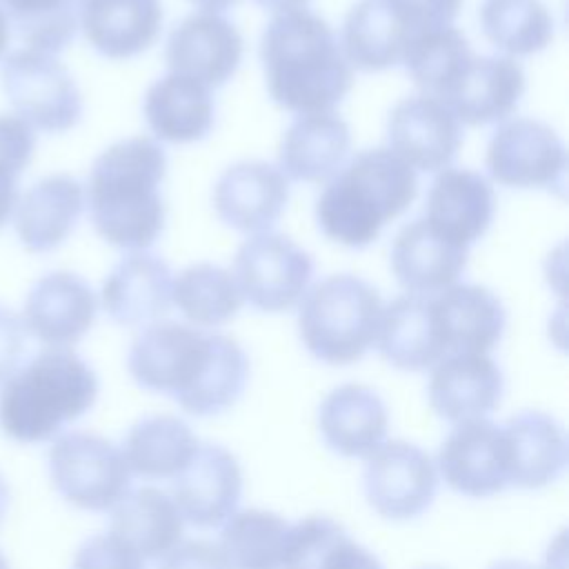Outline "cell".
<instances>
[{
    "label": "cell",
    "instance_id": "cell-1",
    "mask_svg": "<svg viewBox=\"0 0 569 569\" xmlns=\"http://www.w3.org/2000/svg\"><path fill=\"white\" fill-rule=\"evenodd\" d=\"M127 367L138 387L198 418L233 407L249 378V358L233 338L171 320L149 322L133 338Z\"/></svg>",
    "mask_w": 569,
    "mask_h": 569
},
{
    "label": "cell",
    "instance_id": "cell-2",
    "mask_svg": "<svg viewBox=\"0 0 569 569\" xmlns=\"http://www.w3.org/2000/svg\"><path fill=\"white\" fill-rule=\"evenodd\" d=\"M260 58L271 100L298 116L333 111L353 84L336 31L309 9L276 13L264 27Z\"/></svg>",
    "mask_w": 569,
    "mask_h": 569
},
{
    "label": "cell",
    "instance_id": "cell-3",
    "mask_svg": "<svg viewBox=\"0 0 569 569\" xmlns=\"http://www.w3.org/2000/svg\"><path fill=\"white\" fill-rule=\"evenodd\" d=\"M164 149L147 136L107 147L91 164L84 204L98 236L127 251L149 249L164 229Z\"/></svg>",
    "mask_w": 569,
    "mask_h": 569
},
{
    "label": "cell",
    "instance_id": "cell-4",
    "mask_svg": "<svg viewBox=\"0 0 569 569\" xmlns=\"http://www.w3.org/2000/svg\"><path fill=\"white\" fill-rule=\"evenodd\" d=\"M418 193L416 171L389 147L362 149L338 169L316 200L320 231L345 247L371 244Z\"/></svg>",
    "mask_w": 569,
    "mask_h": 569
},
{
    "label": "cell",
    "instance_id": "cell-5",
    "mask_svg": "<svg viewBox=\"0 0 569 569\" xmlns=\"http://www.w3.org/2000/svg\"><path fill=\"white\" fill-rule=\"evenodd\" d=\"M96 398V371L76 351L47 347L0 385V429L22 445L47 442Z\"/></svg>",
    "mask_w": 569,
    "mask_h": 569
},
{
    "label": "cell",
    "instance_id": "cell-6",
    "mask_svg": "<svg viewBox=\"0 0 569 569\" xmlns=\"http://www.w3.org/2000/svg\"><path fill=\"white\" fill-rule=\"evenodd\" d=\"M382 298L351 273H333L309 287L298 302V331L307 351L327 365L358 362L376 342Z\"/></svg>",
    "mask_w": 569,
    "mask_h": 569
},
{
    "label": "cell",
    "instance_id": "cell-7",
    "mask_svg": "<svg viewBox=\"0 0 569 569\" xmlns=\"http://www.w3.org/2000/svg\"><path fill=\"white\" fill-rule=\"evenodd\" d=\"M0 84L16 116L31 129L62 133L80 122V89L56 56L27 47L11 51L2 60Z\"/></svg>",
    "mask_w": 569,
    "mask_h": 569
},
{
    "label": "cell",
    "instance_id": "cell-8",
    "mask_svg": "<svg viewBox=\"0 0 569 569\" xmlns=\"http://www.w3.org/2000/svg\"><path fill=\"white\" fill-rule=\"evenodd\" d=\"M47 467L56 491L84 511H109L131 485L122 451L84 431L58 436L49 449Z\"/></svg>",
    "mask_w": 569,
    "mask_h": 569
},
{
    "label": "cell",
    "instance_id": "cell-9",
    "mask_svg": "<svg viewBox=\"0 0 569 569\" xmlns=\"http://www.w3.org/2000/svg\"><path fill=\"white\" fill-rule=\"evenodd\" d=\"M231 273L242 300L260 311L280 313L302 300L313 276V260L291 238L264 231L240 244Z\"/></svg>",
    "mask_w": 569,
    "mask_h": 569
},
{
    "label": "cell",
    "instance_id": "cell-10",
    "mask_svg": "<svg viewBox=\"0 0 569 569\" xmlns=\"http://www.w3.org/2000/svg\"><path fill=\"white\" fill-rule=\"evenodd\" d=\"M485 162L489 176L502 187L545 189L565 196V142L540 120H505L487 144Z\"/></svg>",
    "mask_w": 569,
    "mask_h": 569
},
{
    "label": "cell",
    "instance_id": "cell-11",
    "mask_svg": "<svg viewBox=\"0 0 569 569\" xmlns=\"http://www.w3.org/2000/svg\"><path fill=\"white\" fill-rule=\"evenodd\" d=\"M436 489L438 478L431 458L411 442H382L367 458L365 496L382 518H418L431 507Z\"/></svg>",
    "mask_w": 569,
    "mask_h": 569
},
{
    "label": "cell",
    "instance_id": "cell-12",
    "mask_svg": "<svg viewBox=\"0 0 569 569\" xmlns=\"http://www.w3.org/2000/svg\"><path fill=\"white\" fill-rule=\"evenodd\" d=\"M164 60L169 73L191 78L207 89H218L240 67L242 36L222 13L196 11L169 33Z\"/></svg>",
    "mask_w": 569,
    "mask_h": 569
},
{
    "label": "cell",
    "instance_id": "cell-13",
    "mask_svg": "<svg viewBox=\"0 0 569 569\" xmlns=\"http://www.w3.org/2000/svg\"><path fill=\"white\" fill-rule=\"evenodd\" d=\"M438 471L458 493L487 498L509 487V462L502 427L480 418L460 422L438 449Z\"/></svg>",
    "mask_w": 569,
    "mask_h": 569
},
{
    "label": "cell",
    "instance_id": "cell-14",
    "mask_svg": "<svg viewBox=\"0 0 569 569\" xmlns=\"http://www.w3.org/2000/svg\"><path fill=\"white\" fill-rule=\"evenodd\" d=\"M98 311L89 282L71 271H51L36 280L24 298L22 327L51 349H69L84 338Z\"/></svg>",
    "mask_w": 569,
    "mask_h": 569
},
{
    "label": "cell",
    "instance_id": "cell-15",
    "mask_svg": "<svg viewBox=\"0 0 569 569\" xmlns=\"http://www.w3.org/2000/svg\"><path fill=\"white\" fill-rule=\"evenodd\" d=\"M240 496L242 471L236 456L211 442L198 445L171 489L178 511L198 529L224 525L236 513Z\"/></svg>",
    "mask_w": 569,
    "mask_h": 569
},
{
    "label": "cell",
    "instance_id": "cell-16",
    "mask_svg": "<svg viewBox=\"0 0 569 569\" xmlns=\"http://www.w3.org/2000/svg\"><path fill=\"white\" fill-rule=\"evenodd\" d=\"M389 149L413 171L438 173L451 164L462 142L456 116L436 98H402L387 120Z\"/></svg>",
    "mask_w": 569,
    "mask_h": 569
},
{
    "label": "cell",
    "instance_id": "cell-17",
    "mask_svg": "<svg viewBox=\"0 0 569 569\" xmlns=\"http://www.w3.org/2000/svg\"><path fill=\"white\" fill-rule=\"evenodd\" d=\"M289 200L287 176L262 160L236 162L222 171L213 187L218 218L242 233H264L282 216Z\"/></svg>",
    "mask_w": 569,
    "mask_h": 569
},
{
    "label": "cell",
    "instance_id": "cell-18",
    "mask_svg": "<svg viewBox=\"0 0 569 569\" xmlns=\"http://www.w3.org/2000/svg\"><path fill=\"white\" fill-rule=\"evenodd\" d=\"M493 211V187L482 173L447 167L438 171L429 187L422 220L442 240L469 251L487 233Z\"/></svg>",
    "mask_w": 569,
    "mask_h": 569
},
{
    "label": "cell",
    "instance_id": "cell-19",
    "mask_svg": "<svg viewBox=\"0 0 569 569\" xmlns=\"http://www.w3.org/2000/svg\"><path fill=\"white\" fill-rule=\"evenodd\" d=\"M505 378L489 353H447L431 367L429 405L447 422L487 418L502 398Z\"/></svg>",
    "mask_w": 569,
    "mask_h": 569
},
{
    "label": "cell",
    "instance_id": "cell-20",
    "mask_svg": "<svg viewBox=\"0 0 569 569\" xmlns=\"http://www.w3.org/2000/svg\"><path fill=\"white\" fill-rule=\"evenodd\" d=\"M420 36L396 0H358L345 16L340 47L360 71H385L402 64L411 40Z\"/></svg>",
    "mask_w": 569,
    "mask_h": 569
},
{
    "label": "cell",
    "instance_id": "cell-21",
    "mask_svg": "<svg viewBox=\"0 0 569 569\" xmlns=\"http://www.w3.org/2000/svg\"><path fill=\"white\" fill-rule=\"evenodd\" d=\"M171 287L173 276L162 258L131 251L104 278L102 309L118 325H149L169 311Z\"/></svg>",
    "mask_w": 569,
    "mask_h": 569
},
{
    "label": "cell",
    "instance_id": "cell-22",
    "mask_svg": "<svg viewBox=\"0 0 569 569\" xmlns=\"http://www.w3.org/2000/svg\"><path fill=\"white\" fill-rule=\"evenodd\" d=\"M82 211V184L69 173H51L18 198L13 227L27 251L44 253L60 247L71 236Z\"/></svg>",
    "mask_w": 569,
    "mask_h": 569
},
{
    "label": "cell",
    "instance_id": "cell-23",
    "mask_svg": "<svg viewBox=\"0 0 569 569\" xmlns=\"http://www.w3.org/2000/svg\"><path fill=\"white\" fill-rule=\"evenodd\" d=\"M373 345L400 371H425L445 358L447 349L431 296L405 293L382 307Z\"/></svg>",
    "mask_w": 569,
    "mask_h": 569
},
{
    "label": "cell",
    "instance_id": "cell-24",
    "mask_svg": "<svg viewBox=\"0 0 569 569\" xmlns=\"http://www.w3.org/2000/svg\"><path fill=\"white\" fill-rule=\"evenodd\" d=\"M527 78L509 56H476L456 89L442 102L460 124L505 122L518 107Z\"/></svg>",
    "mask_w": 569,
    "mask_h": 569
},
{
    "label": "cell",
    "instance_id": "cell-25",
    "mask_svg": "<svg viewBox=\"0 0 569 569\" xmlns=\"http://www.w3.org/2000/svg\"><path fill=\"white\" fill-rule=\"evenodd\" d=\"M76 7L89 44L111 60L147 51L162 29L160 0H76Z\"/></svg>",
    "mask_w": 569,
    "mask_h": 569
},
{
    "label": "cell",
    "instance_id": "cell-26",
    "mask_svg": "<svg viewBox=\"0 0 569 569\" xmlns=\"http://www.w3.org/2000/svg\"><path fill=\"white\" fill-rule=\"evenodd\" d=\"M389 413L382 398L365 385H342L325 396L318 429L325 445L345 458H369L387 436Z\"/></svg>",
    "mask_w": 569,
    "mask_h": 569
},
{
    "label": "cell",
    "instance_id": "cell-27",
    "mask_svg": "<svg viewBox=\"0 0 569 569\" xmlns=\"http://www.w3.org/2000/svg\"><path fill=\"white\" fill-rule=\"evenodd\" d=\"M431 300L447 353H489L502 338L507 313L491 289L456 282Z\"/></svg>",
    "mask_w": 569,
    "mask_h": 569
},
{
    "label": "cell",
    "instance_id": "cell-28",
    "mask_svg": "<svg viewBox=\"0 0 569 569\" xmlns=\"http://www.w3.org/2000/svg\"><path fill=\"white\" fill-rule=\"evenodd\" d=\"M467 249L442 240L422 218L405 224L391 244V271L407 293L433 296L458 282Z\"/></svg>",
    "mask_w": 569,
    "mask_h": 569
},
{
    "label": "cell",
    "instance_id": "cell-29",
    "mask_svg": "<svg viewBox=\"0 0 569 569\" xmlns=\"http://www.w3.org/2000/svg\"><path fill=\"white\" fill-rule=\"evenodd\" d=\"M509 487L540 489L560 478L567 465V436L556 418L529 409L502 425Z\"/></svg>",
    "mask_w": 569,
    "mask_h": 569
},
{
    "label": "cell",
    "instance_id": "cell-30",
    "mask_svg": "<svg viewBox=\"0 0 569 569\" xmlns=\"http://www.w3.org/2000/svg\"><path fill=\"white\" fill-rule=\"evenodd\" d=\"M349 144V124L333 111L298 116L280 140L278 169L287 180L325 182L340 169Z\"/></svg>",
    "mask_w": 569,
    "mask_h": 569
},
{
    "label": "cell",
    "instance_id": "cell-31",
    "mask_svg": "<svg viewBox=\"0 0 569 569\" xmlns=\"http://www.w3.org/2000/svg\"><path fill=\"white\" fill-rule=\"evenodd\" d=\"M109 511V533L131 547L144 562L164 558L182 538V513L173 498L156 487L129 489Z\"/></svg>",
    "mask_w": 569,
    "mask_h": 569
},
{
    "label": "cell",
    "instance_id": "cell-32",
    "mask_svg": "<svg viewBox=\"0 0 569 569\" xmlns=\"http://www.w3.org/2000/svg\"><path fill=\"white\" fill-rule=\"evenodd\" d=\"M142 111L151 133L171 144L207 138L216 118L211 89L178 73H167L147 89Z\"/></svg>",
    "mask_w": 569,
    "mask_h": 569
},
{
    "label": "cell",
    "instance_id": "cell-33",
    "mask_svg": "<svg viewBox=\"0 0 569 569\" xmlns=\"http://www.w3.org/2000/svg\"><path fill=\"white\" fill-rule=\"evenodd\" d=\"M198 449L189 425L176 416H147L124 436L122 456L133 476L173 480Z\"/></svg>",
    "mask_w": 569,
    "mask_h": 569
},
{
    "label": "cell",
    "instance_id": "cell-34",
    "mask_svg": "<svg viewBox=\"0 0 569 569\" xmlns=\"http://www.w3.org/2000/svg\"><path fill=\"white\" fill-rule=\"evenodd\" d=\"M282 569H382V565L338 522L327 516H309L289 525Z\"/></svg>",
    "mask_w": 569,
    "mask_h": 569
},
{
    "label": "cell",
    "instance_id": "cell-35",
    "mask_svg": "<svg viewBox=\"0 0 569 569\" xmlns=\"http://www.w3.org/2000/svg\"><path fill=\"white\" fill-rule=\"evenodd\" d=\"M473 58L469 40L451 24L416 36L405 51L402 64L422 96L445 102Z\"/></svg>",
    "mask_w": 569,
    "mask_h": 569
},
{
    "label": "cell",
    "instance_id": "cell-36",
    "mask_svg": "<svg viewBox=\"0 0 569 569\" xmlns=\"http://www.w3.org/2000/svg\"><path fill=\"white\" fill-rule=\"evenodd\" d=\"M242 302L233 273L220 264L196 262L173 278L171 305L198 329L227 325Z\"/></svg>",
    "mask_w": 569,
    "mask_h": 569
},
{
    "label": "cell",
    "instance_id": "cell-37",
    "mask_svg": "<svg viewBox=\"0 0 569 569\" xmlns=\"http://www.w3.org/2000/svg\"><path fill=\"white\" fill-rule=\"evenodd\" d=\"M485 38L513 56H531L553 40V18L540 0H485L478 13Z\"/></svg>",
    "mask_w": 569,
    "mask_h": 569
},
{
    "label": "cell",
    "instance_id": "cell-38",
    "mask_svg": "<svg viewBox=\"0 0 569 569\" xmlns=\"http://www.w3.org/2000/svg\"><path fill=\"white\" fill-rule=\"evenodd\" d=\"M287 531L278 513L244 509L224 522L218 547L229 569H282Z\"/></svg>",
    "mask_w": 569,
    "mask_h": 569
},
{
    "label": "cell",
    "instance_id": "cell-39",
    "mask_svg": "<svg viewBox=\"0 0 569 569\" xmlns=\"http://www.w3.org/2000/svg\"><path fill=\"white\" fill-rule=\"evenodd\" d=\"M4 9L9 29L27 49L49 56L67 49L80 27L73 0H4Z\"/></svg>",
    "mask_w": 569,
    "mask_h": 569
},
{
    "label": "cell",
    "instance_id": "cell-40",
    "mask_svg": "<svg viewBox=\"0 0 569 569\" xmlns=\"http://www.w3.org/2000/svg\"><path fill=\"white\" fill-rule=\"evenodd\" d=\"M36 149L33 129L18 116L0 113V227L9 222L18 202V178Z\"/></svg>",
    "mask_w": 569,
    "mask_h": 569
},
{
    "label": "cell",
    "instance_id": "cell-41",
    "mask_svg": "<svg viewBox=\"0 0 569 569\" xmlns=\"http://www.w3.org/2000/svg\"><path fill=\"white\" fill-rule=\"evenodd\" d=\"M73 569H144V560L113 533H98L78 547Z\"/></svg>",
    "mask_w": 569,
    "mask_h": 569
},
{
    "label": "cell",
    "instance_id": "cell-42",
    "mask_svg": "<svg viewBox=\"0 0 569 569\" xmlns=\"http://www.w3.org/2000/svg\"><path fill=\"white\" fill-rule=\"evenodd\" d=\"M27 331L20 316L0 305V385L22 365Z\"/></svg>",
    "mask_w": 569,
    "mask_h": 569
},
{
    "label": "cell",
    "instance_id": "cell-43",
    "mask_svg": "<svg viewBox=\"0 0 569 569\" xmlns=\"http://www.w3.org/2000/svg\"><path fill=\"white\" fill-rule=\"evenodd\" d=\"M158 569H229L218 545L191 540L171 549Z\"/></svg>",
    "mask_w": 569,
    "mask_h": 569
},
{
    "label": "cell",
    "instance_id": "cell-44",
    "mask_svg": "<svg viewBox=\"0 0 569 569\" xmlns=\"http://www.w3.org/2000/svg\"><path fill=\"white\" fill-rule=\"evenodd\" d=\"M407 16L413 20L420 33L440 29V27H451L462 0H396Z\"/></svg>",
    "mask_w": 569,
    "mask_h": 569
},
{
    "label": "cell",
    "instance_id": "cell-45",
    "mask_svg": "<svg viewBox=\"0 0 569 569\" xmlns=\"http://www.w3.org/2000/svg\"><path fill=\"white\" fill-rule=\"evenodd\" d=\"M256 4H260L262 9H269L273 13H287V11H298V9H307V4L311 0H253Z\"/></svg>",
    "mask_w": 569,
    "mask_h": 569
},
{
    "label": "cell",
    "instance_id": "cell-46",
    "mask_svg": "<svg viewBox=\"0 0 569 569\" xmlns=\"http://www.w3.org/2000/svg\"><path fill=\"white\" fill-rule=\"evenodd\" d=\"M233 2L236 0H191V4H196L200 11H211V13H222Z\"/></svg>",
    "mask_w": 569,
    "mask_h": 569
},
{
    "label": "cell",
    "instance_id": "cell-47",
    "mask_svg": "<svg viewBox=\"0 0 569 569\" xmlns=\"http://www.w3.org/2000/svg\"><path fill=\"white\" fill-rule=\"evenodd\" d=\"M9 500H11V491H9V485L4 480V476L0 473V525L7 516V509H9Z\"/></svg>",
    "mask_w": 569,
    "mask_h": 569
},
{
    "label": "cell",
    "instance_id": "cell-48",
    "mask_svg": "<svg viewBox=\"0 0 569 569\" xmlns=\"http://www.w3.org/2000/svg\"><path fill=\"white\" fill-rule=\"evenodd\" d=\"M9 38H11V29H9V22H7L4 11L0 9V56L4 53V49H7V44H9Z\"/></svg>",
    "mask_w": 569,
    "mask_h": 569
},
{
    "label": "cell",
    "instance_id": "cell-49",
    "mask_svg": "<svg viewBox=\"0 0 569 569\" xmlns=\"http://www.w3.org/2000/svg\"><path fill=\"white\" fill-rule=\"evenodd\" d=\"M489 569H536V567L529 562H522V560H498Z\"/></svg>",
    "mask_w": 569,
    "mask_h": 569
},
{
    "label": "cell",
    "instance_id": "cell-50",
    "mask_svg": "<svg viewBox=\"0 0 569 569\" xmlns=\"http://www.w3.org/2000/svg\"><path fill=\"white\" fill-rule=\"evenodd\" d=\"M0 569H9V562H7V558L2 556V551H0Z\"/></svg>",
    "mask_w": 569,
    "mask_h": 569
},
{
    "label": "cell",
    "instance_id": "cell-51",
    "mask_svg": "<svg viewBox=\"0 0 569 569\" xmlns=\"http://www.w3.org/2000/svg\"><path fill=\"white\" fill-rule=\"evenodd\" d=\"M425 569H438V567H425Z\"/></svg>",
    "mask_w": 569,
    "mask_h": 569
},
{
    "label": "cell",
    "instance_id": "cell-52",
    "mask_svg": "<svg viewBox=\"0 0 569 569\" xmlns=\"http://www.w3.org/2000/svg\"><path fill=\"white\" fill-rule=\"evenodd\" d=\"M73 2H76V0H73Z\"/></svg>",
    "mask_w": 569,
    "mask_h": 569
}]
</instances>
